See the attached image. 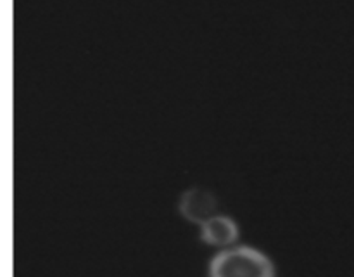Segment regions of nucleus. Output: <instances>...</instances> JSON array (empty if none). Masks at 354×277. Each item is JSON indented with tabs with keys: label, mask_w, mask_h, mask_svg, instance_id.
<instances>
[{
	"label": "nucleus",
	"mask_w": 354,
	"mask_h": 277,
	"mask_svg": "<svg viewBox=\"0 0 354 277\" xmlns=\"http://www.w3.org/2000/svg\"><path fill=\"white\" fill-rule=\"evenodd\" d=\"M209 277H275V269L272 260L259 249L234 246L214 256Z\"/></svg>",
	"instance_id": "nucleus-1"
},
{
	"label": "nucleus",
	"mask_w": 354,
	"mask_h": 277,
	"mask_svg": "<svg viewBox=\"0 0 354 277\" xmlns=\"http://www.w3.org/2000/svg\"><path fill=\"white\" fill-rule=\"evenodd\" d=\"M180 213L192 224L203 225L209 218L216 215L218 201L213 193L203 189V187H192L185 190L178 204Z\"/></svg>",
	"instance_id": "nucleus-2"
},
{
	"label": "nucleus",
	"mask_w": 354,
	"mask_h": 277,
	"mask_svg": "<svg viewBox=\"0 0 354 277\" xmlns=\"http://www.w3.org/2000/svg\"><path fill=\"white\" fill-rule=\"evenodd\" d=\"M201 239L211 246L230 248L239 239V227L234 218L225 215H214L201 225Z\"/></svg>",
	"instance_id": "nucleus-3"
}]
</instances>
